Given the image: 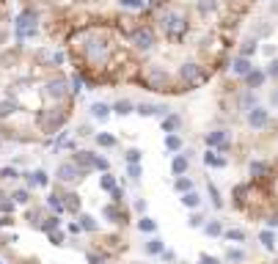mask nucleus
Listing matches in <instances>:
<instances>
[{"instance_id":"nucleus-1","label":"nucleus","mask_w":278,"mask_h":264,"mask_svg":"<svg viewBox=\"0 0 278 264\" xmlns=\"http://www.w3.org/2000/svg\"><path fill=\"white\" fill-rule=\"evenodd\" d=\"M259 0H149L144 14L110 25L118 33L116 88L177 99L215 83Z\"/></svg>"},{"instance_id":"nucleus-2","label":"nucleus","mask_w":278,"mask_h":264,"mask_svg":"<svg viewBox=\"0 0 278 264\" xmlns=\"http://www.w3.org/2000/svg\"><path fill=\"white\" fill-rule=\"evenodd\" d=\"M42 19V33L50 44H64L69 36L94 25H116L118 19L132 17L121 11V0H22Z\"/></svg>"},{"instance_id":"nucleus-3","label":"nucleus","mask_w":278,"mask_h":264,"mask_svg":"<svg viewBox=\"0 0 278 264\" xmlns=\"http://www.w3.org/2000/svg\"><path fill=\"white\" fill-rule=\"evenodd\" d=\"M85 176H88V173H85L80 165H75L72 160H61L58 165H55V182H58V185H64V187L83 182Z\"/></svg>"},{"instance_id":"nucleus-4","label":"nucleus","mask_w":278,"mask_h":264,"mask_svg":"<svg viewBox=\"0 0 278 264\" xmlns=\"http://www.w3.org/2000/svg\"><path fill=\"white\" fill-rule=\"evenodd\" d=\"M135 113L141 119H165L168 113H174L165 102H135Z\"/></svg>"},{"instance_id":"nucleus-5","label":"nucleus","mask_w":278,"mask_h":264,"mask_svg":"<svg viewBox=\"0 0 278 264\" xmlns=\"http://www.w3.org/2000/svg\"><path fill=\"white\" fill-rule=\"evenodd\" d=\"M69 160L75 162V165H80L85 173H94V171H97V162H99V152H91V149H77V152H72V157H69Z\"/></svg>"},{"instance_id":"nucleus-6","label":"nucleus","mask_w":278,"mask_h":264,"mask_svg":"<svg viewBox=\"0 0 278 264\" xmlns=\"http://www.w3.org/2000/svg\"><path fill=\"white\" fill-rule=\"evenodd\" d=\"M190 160H193V152H190V149L174 154V157H171V176H174V179H177V176H187Z\"/></svg>"},{"instance_id":"nucleus-7","label":"nucleus","mask_w":278,"mask_h":264,"mask_svg":"<svg viewBox=\"0 0 278 264\" xmlns=\"http://www.w3.org/2000/svg\"><path fill=\"white\" fill-rule=\"evenodd\" d=\"M201 162L207 165V168H212V171L229 168V157L226 154H220V152H215V149H207V152L201 154Z\"/></svg>"},{"instance_id":"nucleus-8","label":"nucleus","mask_w":278,"mask_h":264,"mask_svg":"<svg viewBox=\"0 0 278 264\" xmlns=\"http://www.w3.org/2000/svg\"><path fill=\"white\" fill-rule=\"evenodd\" d=\"M182 124H185L182 113H168L165 119H160V129L165 132V135H177V132H182Z\"/></svg>"},{"instance_id":"nucleus-9","label":"nucleus","mask_w":278,"mask_h":264,"mask_svg":"<svg viewBox=\"0 0 278 264\" xmlns=\"http://www.w3.org/2000/svg\"><path fill=\"white\" fill-rule=\"evenodd\" d=\"M88 113H91L94 121H99V124H105V121L113 116V108H110L108 102H91V108H88Z\"/></svg>"},{"instance_id":"nucleus-10","label":"nucleus","mask_w":278,"mask_h":264,"mask_svg":"<svg viewBox=\"0 0 278 264\" xmlns=\"http://www.w3.org/2000/svg\"><path fill=\"white\" fill-rule=\"evenodd\" d=\"M121 187V179H118L116 173H113V171H108V173H99V190L102 193H113V190H118Z\"/></svg>"},{"instance_id":"nucleus-11","label":"nucleus","mask_w":278,"mask_h":264,"mask_svg":"<svg viewBox=\"0 0 278 264\" xmlns=\"http://www.w3.org/2000/svg\"><path fill=\"white\" fill-rule=\"evenodd\" d=\"M47 209H50L52 215H66V204H64V198H61V193H55V190H50V196H47Z\"/></svg>"},{"instance_id":"nucleus-12","label":"nucleus","mask_w":278,"mask_h":264,"mask_svg":"<svg viewBox=\"0 0 278 264\" xmlns=\"http://www.w3.org/2000/svg\"><path fill=\"white\" fill-rule=\"evenodd\" d=\"M223 262L226 264H245L248 262V250L245 248H226V253H223Z\"/></svg>"},{"instance_id":"nucleus-13","label":"nucleus","mask_w":278,"mask_h":264,"mask_svg":"<svg viewBox=\"0 0 278 264\" xmlns=\"http://www.w3.org/2000/svg\"><path fill=\"white\" fill-rule=\"evenodd\" d=\"M110 108H113V116H118V119H124V116L135 113V102H132V99H127V96L116 99V102L110 105Z\"/></svg>"},{"instance_id":"nucleus-14","label":"nucleus","mask_w":278,"mask_h":264,"mask_svg":"<svg viewBox=\"0 0 278 264\" xmlns=\"http://www.w3.org/2000/svg\"><path fill=\"white\" fill-rule=\"evenodd\" d=\"M163 146H165V152L174 157V154H179V152H185V140H182V135H165L163 138Z\"/></svg>"},{"instance_id":"nucleus-15","label":"nucleus","mask_w":278,"mask_h":264,"mask_svg":"<svg viewBox=\"0 0 278 264\" xmlns=\"http://www.w3.org/2000/svg\"><path fill=\"white\" fill-rule=\"evenodd\" d=\"M77 223H80V229H83L85 234H99V223H97V217H94V215L80 212V215H77Z\"/></svg>"},{"instance_id":"nucleus-16","label":"nucleus","mask_w":278,"mask_h":264,"mask_svg":"<svg viewBox=\"0 0 278 264\" xmlns=\"http://www.w3.org/2000/svg\"><path fill=\"white\" fill-rule=\"evenodd\" d=\"M135 229L141 231V234L154 237V234H157V220H154V217H149V215H144V217H138V220H135Z\"/></svg>"},{"instance_id":"nucleus-17","label":"nucleus","mask_w":278,"mask_h":264,"mask_svg":"<svg viewBox=\"0 0 278 264\" xmlns=\"http://www.w3.org/2000/svg\"><path fill=\"white\" fill-rule=\"evenodd\" d=\"M204 234L212 237V239H220L223 234H226V226H223V220L212 217V220H207V226H204Z\"/></svg>"},{"instance_id":"nucleus-18","label":"nucleus","mask_w":278,"mask_h":264,"mask_svg":"<svg viewBox=\"0 0 278 264\" xmlns=\"http://www.w3.org/2000/svg\"><path fill=\"white\" fill-rule=\"evenodd\" d=\"M144 250H146V256H163V250H165V242H163L157 234L154 237H149L144 242Z\"/></svg>"},{"instance_id":"nucleus-19","label":"nucleus","mask_w":278,"mask_h":264,"mask_svg":"<svg viewBox=\"0 0 278 264\" xmlns=\"http://www.w3.org/2000/svg\"><path fill=\"white\" fill-rule=\"evenodd\" d=\"M207 196H210V201H212V206H215V209H226V201H223V196H220L218 185H215V182H210V179H207Z\"/></svg>"},{"instance_id":"nucleus-20","label":"nucleus","mask_w":278,"mask_h":264,"mask_svg":"<svg viewBox=\"0 0 278 264\" xmlns=\"http://www.w3.org/2000/svg\"><path fill=\"white\" fill-rule=\"evenodd\" d=\"M94 143L99 146V149H116L118 138L113 135V132H97V135H94Z\"/></svg>"},{"instance_id":"nucleus-21","label":"nucleus","mask_w":278,"mask_h":264,"mask_svg":"<svg viewBox=\"0 0 278 264\" xmlns=\"http://www.w3.org/2000/svg\"><path fill=\"white\" fill-rule=\"evenodd\" d=\"M201 201H204V198L198 196V193H196V190H190V193H185V196L179 198V204L185 206V209H190V212H196V209H198V206H201Z\"/></svg>"},{"instance_id":"nucleus-22","label":"nucleus","mask_w":278,"mask_h":264,"mask_svg":"<svg viewBox=\"0 0 278 264\" xmlns=\"http://www.w3.org/2000/svg\"><path fill=\"white\" fill-rule=\"evenodd\" d=\"M9 198L14 201V204H19V206H28L31 204V198H33V193L28 187H17V190H11L9 193Z\"/></svg>"},{"instance_id":"nucleus-23","label":"nucleus","mask_w":278,"mask_h":264,"mask_svg":"<svg viewBox=\"0 0 278 264\" xmlns=\"http://www.w3.org/2000/svg\"><path fill=\"white\" fill-rule=\"evenodd\" d=\"M174 190H177L179 196H185V193L196 190V182L190 179V176H177V179H174Z\"/></svg>"},{"instance_id":"nucleus-24","label":"nucleus","mask_w":278,"mask_h":264,"mask_svg":"<svg viewBox=\"0 0 278 264\" xmlns=\"http://www.w3.org/2000/svg\"><path fill=\"white\" fill-rule=\"evenodd\" d=\"M223 239H229V242H245V239H248V231L240 229V226H231V229H226Z\"/></svg>"},{"instance_id":"nucleus-25","label":"nucleus","mask_w":278,"mask_h":264,"mask_svg":"<svg viewBox=\"0 0 278 264\" xmlns=\"http://www.w3.org/2000/svg\"><path fill=\"white\" fill-rule=\"evenodd\" d=\"M259 242L267 248V250H276V242H278V239H276V231H273V229H262V231H259Z\"/></svg>"},{"instance_id":"nucleus-26","label":"nucleus","mask_w":278,"mask_h":264,"mask_svg":"<svg viewBox=\"0 0 278 264\" xmlns=\"http://www.w3.org/2000/svg\"><path fill=\"white\" fill-rule=\"evenodd\" d=\"M124 162H127V165H132V162H144V152H141L138 146L124 149Z\"/></svg>"},{"instance_id":"nucleus-27","label":"nucleus","mask_w":278,"mask_h":264,"mask_svg":"<svg viewBox=\"0 0 278 264\" xmlns=\"http://www.w3.org/2000/svg\"><path fill=\"white\" fill-rule=\"evenodd\" d=\"M124 173H127L132 182H141V179H144V162H132V165H127Z\"/></svg>"},{"instance_id":"nucleus-28","label":"nucleus","mask_w":278,"mask_h":264,"mask_svg":"<svg viewBox=\"0 0 278 264\" xmlns=\"http://www.w3.org/2000/svg\"><path fill=\"white\" fill-rule=\"evenodd\" d=\"M19 176H22V173H19L17 168H14V165H3V168H0V182H17Z\"/></svg>"},{"instance_id":"nucleus-29","label":"nucleus","mask_w":278,"mask_h":264,"mask_svg":"<svg viewBox=\"0 0 278 264\" xmlns=\"http://www.w3.org/2000/svg\"><path fill=\"white\" fill-rule=\"evenodd\" d=\"M187 226H190V229H204V226H207V217L196 209V212H190V217H187Z\"/></svg>"},{"instance_id":"nucleus-30","label":"nucleus","mask_w":278,"mask_h":264,"mask_svg":"<svg viewBox=\"0 0 278 264\" xmlns=\"http://www.w3.org/2000/svg\"><path fill=\"white\" fill-rule=\"evenodd\" d=\"M33 176H36V187H50L52 185V179H50V173H47V171H33Z\"/></svg>"},{"instance_id":"nucleus-31","label":"nucleus","mask_w":278,"mask_h":264,"mask_svg":"<svg viewBox=\"0 0 278 264\" xmlns=\"http://www.w3.org/2000/svg\"><path fill=\"white\" fill-rule=\"evenodd\" d=\"M198 264H226L223 256H210V253H198Z\"/></svg>"},{"instance_id":"nucleus-32","label":"nucleus","mask_w":278,"mask_h":264,"mask_svg":"<svg viewBox=\"0 0 278 264\" xmlns=\"http://www.w3.org/2000/svg\"><path fill=\"white\" fill-rule=\"evenodd\" d=\"M47 239H50L52 245H64V242H66V231H52V234H47Z\"/></svg>"},{"instance_id":"nucleus-33","label":"nucleus","mask_w":278,"mask_h":264,"mask_svg":"<svg viewBox=\"0 0 278 264\" xmlns=\"http://www.w3.org/2000/svg\"><path fill=\"white\" fill-rule=\"evenodd\" d=\"M146 209H149V201L146 198H135V204H132V212H138L141 217L146 215Z\"/></svg>"},{"instance_id":"nucleus-34","label":"nucleus","mask_w":278,"mask_h":264,"mask_svg":"<svg viewBox=\"0 0 278 264\" xmlns=\"http://www.w3.org/2000/svg\"><path fill=\"white\" fill-rule=\"evenodd\" d=\"M14 201H11V198H3V201H0V215H14Z\"/></svg>"},{"instance_id":"nucleus-35","label":"nucleus","mask_w":278,"mask_h":264,"mask_svg":"<svg viewBox=\"0 0 278 264\" xmlns=\"http://www.w3.org/2000/svg\"><path fill=\"white\" fill-rule=\"evenodd\" d=\"M160 259H163L165 264H177V262H179L177 250H171V248H165V250H163V256H160Z\"/></svg>"},{"instance_id":"nucleus-36","label":"nucleus","mask_w":278,"mask_h":264,"mask_svg":"<svg viewBox=\"0 0 278 264\" xmlns=\"http://www.w3.org/2000/svg\"><path fill=\"white\" fill-rule=\"evenodd\" d=\"M66 234H72V237H80V234H83V229H80V223H77V220L66 223Z\"/></svg>"},{"instance_id":"nucleus-37","label":"nucleus","mask_w":278,"mask_h":264,"mask_svg":"<svg viewBox=\"0 0 278 264\" xmlns=\"http://www.w3.org/2000/svg\"><path fill=\"white\" fill-rule=\"evenodd\" d=\"M88 135H97L91 129V124H80V127H77V138H88Z\"/></svg>"},{"instance_id":"nucleus-38","label":"nucleus","mask_w":278,"mask_h":264,"mask_svg":"<svg viewBox=\"0 0 278 264\" xmlns=\"http://www.w3.org/2000/svg\"><path fill=\"white\" fill-rule=\"evenodd\" d=\"M3 198H9V193H6V190L0 187V201H3Z\"/></svg>"},{"instance_id":"nucleus-39","label":"nucleus","mask_w":278,"mask_h":264,"mask_svg":"<svg viewBox=\"0 0 278 264\" xmlns=\"http://www.w3.org/2000/svg\"><path fill=\"white\" fill-rule=\"evenodd\" d=\"M177 264H187V262H177Z\"/></svg>"},{"instance_id":"nucleus-40","label":"nucleus","mask_w":278,"mask_h":264,"mask_svg":"<svg viewBox=\"0 0 278 264\" xmlns=\"http://www.w3.org/2000/svg\"><path fill=\"white\" fill-rule=\"evenodd\" d=\"M0 146H3V140H0Z\"/></svg>"},{"instance_id":"nucleus-41","label":"nucleus","mask_w":278,"mask_h":264,"mask_svg":"<svg viewBox=\"0 0 278 264\" xmlns=\"http://www.w3.org/2000/svg\"><path fill=\"white\" fill-rule=\"evenodd\" d=\"M0 264H3V262H0Z\"/></svg>"}]
</instances>
